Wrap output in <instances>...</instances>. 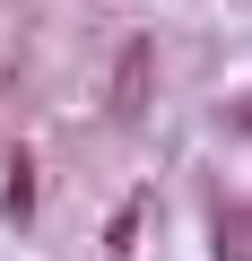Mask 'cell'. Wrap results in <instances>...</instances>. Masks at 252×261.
Segmentation results:
<instances>
[{"label": "cell", "mask_w": 252, "mask_h": 261, "mask_svg": "<svg viewBox=\"0 0 252 261\" xmlns=\"http://www.w3.org/2000/svg\"><path fill=\"white\" fill-rule=\"evenodd\" d=\"M243 235H252V226L226 209V218H217V261H252V252H243Z\"/></svg>", "instance_id": "6da1fadb"}, {"label": "cell", "mask_w": 252, "mask_h": 261, "mask_svg": "<svg viewBox=\"0 0 252 261\" xmlns=\"http://www.w3.org/2000/svg\"><path fill=\"white\" fill-rule=\"evenodd\" d=\"M139 79H148V53L122 61V105H113V113H139Z\"/></svg>", "instance_id": "7a4b0ae2"}]
</instances>
